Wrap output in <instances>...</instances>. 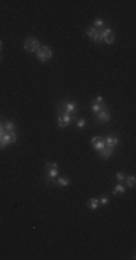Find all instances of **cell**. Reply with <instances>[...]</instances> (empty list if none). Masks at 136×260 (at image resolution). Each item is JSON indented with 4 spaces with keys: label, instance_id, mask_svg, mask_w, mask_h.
<instances>
[{
    "label": "cell",
    "instance_id": "1",
    "mask_svg": "<svg viewBox=\"0 0 136 260\" xmlns=\"http://www.w3.org/2000/svg\"><path fill=\"white\" fill-rule=\"evenodd\" d=\"M23 48H25L28 52L36 54V52L39 51V48H41V43H39V41L36 38H34V36H29V38L25 39V42H23Z\"/></svg>",
    "mask_w": 136,
    "mask_h": 260
},
{
    "label": "cell",
    "instance_id": "2",
    "mask_svg": "<svg viewBox=\"0 0 136 260\" xmlns=\"http://www.w3.org/2000/svg\"><path fill=\"white\" fill-rule=\"evenodd\" d=\"M75 117H72V114L70 113H65V111H60V114H58V117H57V123H58V126L60 127H67L70 123L72 122Z\"/></svg>",
    "mask_w": 136,
    "mask_h": 260
},
{
    "label": "cell",
    "instance_id": "3",
    "mask_svg": "<svg viewBox=\"0 0 136 260\" xmlns=\"http://www.w3.org/2000/svg\"><path fill=\"white\" fill-rule=\"evenodd\" d=\"M36 58L39 59V61H42V62H45V61H48V59L52 58V49L49 48V46L43 45L39 48V51L36 52Z\"/></svg>",
    "mask_w": 136,
    "mask_h": 260
},
{
    "label": "cell",
    "instance_id": "4",
    "mask_svg": "<svg viewBox=\"0 0 136 260\" xmlns=\"http://www.w3.org/2000/svg\"><path fill=\"white\" fill-rule=\"evenodd\" d=\"M87 35H88V38L91 39V41H94V42H103L102 38H100V30L96 29V28H93V26H90L88 29H87Z\"/></svg>",
    "mask_w": 136,
    "mask_h": 260
},
{
    "label": "cell",
    "instance_id": "5",
    "mask_svg": "<svg viewBox=\"0 0 136 260\" xmlns=\"http://www.w3.org/2000/svg\"><path fill=\"white\" fill-rule=\"evenodd\" d=\"M47 176H48V182L49 184H55V179L60 176V168H48Z\"/></svg>",
    "mask_w": 136,
    "mask_h": 260
},
{
    "label": "cell",
    "instance_id": "6",
    "mask_svg": "<svg viewBox=\"0 0 136 260\" xmlns=\"http://www.w3.org/2000/svg\"><path fill=\"white\" fill-rule=\"evenodd\" d=\"M60 111H65V113H75L77 111V103H74V101H67V103H64L62 104V109H58Z\"/></svg>",
    "mask_w": 136,
    "mask_h": 260
},
{
    "label": "cell",
    "instance_id": "7",
    "mask_svg": "<svg viewBox=\"0 0 136 260\" xmlns=\"http://www.w3.org/2000/svg\"><path fill=\"white\" fill-rule=\"evenodd\" d=\"M91 146L96 149V150H102L103 147L106 146V143H104V139L103 137H100V136H96V137H93L91 139Z\"/></svg>",
    "mask_w": 136,
    "mask_h": 260
},
{
    "label": "cell",
    "instance_id": "8",
    "mask_svg": "<svg viewBox=\"0 0 136 260\" xmlns=\"http://www.w3.org/2000/svg\"><path fill=\"white\" fill-rule=\"evenodd\" d=\"M96 120H97V123H107V122H110V113H109L106 109L102 110L100 113L96 114Z\"/></svg>",
    "mask_w": 136,
    "mask_h": 260
},
{
    "label": "cell",
    "instance_id": "9",
    "mask_svg": "<svg viewBox=\"0 0 136 260\" xmlns=\"http://www.w3.org/2000/svg\"><path fill=\"white\" fill-rule=\"evenodd\" d=\"M0 139H2V140H3L6 145H10V143H15V142H16V133H15V132H10V133H9V132H6V133H4Z\"/></svg>",
    "mask_w": 136,
    "mask_h": 260
},
{
    "label": "cell",
    "instance_id": "10",
    "mask_svg": "<svg viewBox=\"0 0 136 260\" xmlns=\"http://www.w3.org/2000/svg\"><path fill=\"white\" fill-rule=\"evenodd\" d=\"M104 143H106L107 147H111V149H115L117 145H119V139L116 137V136H107L104 139Z\"/></svg>",
    "mask_w": 136,
    "mask_h": 260
},
{
    "label": "cell",
    "instance_id": "11",
    "mask_svg": "<svg viewBox=\"0 0 136 260\" xmlns=\"http://www.w3.org/2000/svg\"><path fill=\"white\" fill-rule=\"evenodd\" d=\"M111 155H113V149H111V147L104 146L102 150H100V156H102L103 159H109Z\"/></svg>",
    "mask_w": 136,
    "mask_h": 260
},
{
    "label": "cell",
    "instance_id": "12",
    "mask_svg": "<svg viewBox=\"0 0 136 260\" xmlns=\"http://www.w3.org/2000/svg\"><path fill=\"white\" fill-rule=\"evenodd\" d=\"M87 207H88L90 210L96 211L98 208V198H90L88 202H87Z\"/></svg>",
    "mask_w": 136,
    "mask_h": 260
},
{
    "label": "cell",
    "instance_id": "13",
    "mask_svg": "<svg viewBox=\"0 0 136 260\" xmlns=\"http://www.w3.org/2000/svg\"><path fill=\"white\" fill-rule=\"evenodd\" d=\"M57 185H61V186H67V185L71 184V181L68 179L67 176H58V179L55 181Z\"/></svg>",
    "mask_w": 136,
    "mask_h": 260
},
{
    "label": "cell",
    "instance_id": "14",
    "mask_svg": "<svg viewBox=\"0 0 136 260\" xmlns=\"http://www.w3.org/2000/svg\"><path fill=\"white\" fill-rule=\"evenodd\" d=\"M106 107H104V104H98V103H91V111H93L94 114H97V113H100L102 110H104Z\"/></svg>",
    "mask_w": 136,
    "mask_h": 260
},
{
    "label": "cell",
    "instance_id": "15",
    "mask_svg": "<svg viewBox=\"0 0 136 260\" xmlns=\"http://www.w3.org/2000/svg\"><path fill=\"white\" fill-rule=\"evenodd\" d=\"M126 181V185H128V188H135V184H136V179H135V175H126L125 178Z\"/></svg>",
    "mask_w": 136,
    "mask_h": 260
},
{
    "label": "cell",
    "instance_id": "16",
    "mask_svg": "<svg viewBox=\"0 0 136 260\" xmlns=\"http://www.w3.org/2000/svg\"><path fill=\"white\" fill-rule=\"evenodd\" d=\"M3 126H4V130L6 132H15V129H16V126H15V123L13 122H6V123H3Z\"/></svg>",
    "mask_w": 136,
    "mask_h": 260
},
{
    "label": "cell",
    "instance_id": "17",
    "mask_svg": "<svg viewBox=\"0 0 136 260\" xmlns=\"http://www.w3.org/2000/svg\"><path fill=\"white\" fill-rule=\"evenodd\" d=\"M125 191H126V188H125L123 185H122V184H117L115 186V189H113V194H115V195H117V194H120V195H122V194H125Z\"/></svg>",
    "mask_w": 136,
    "mask_h": 260
},
{
    "label": "cell",
    "instance_id": "18",
    "mask_svg": "<svg viewBox=\"0 0 136 260\" xmlns=\"http://www.w3.org/2000/svg\"><path fill=\"white\" fill-rule=\"evenodd\" d=\"M75 123H77V127H80V129H84L87 122H85V119L83 117H75Z\"/></svg>",
    "mask_w": 136,
    "mask_h": 260
},
{
    "label": "cell",
    "instance_id": "19",
    "mask_svg": "<svg viewBox=\"0 0 136 260\" xmlns=\"http://www.w3.org/2000/svg\"><path fill=\"white\" fill-rule=\"evenodd\" d=\"M93 28H96V29L104 28V20H103V19H96V20L93 22Z\"/></svg>",
    "mask_w": 136,
    "mask_h": 260
},
{
    "label": "cell",
    "instance_id": "20",
    "mask_svg": "<svg viewBox=\"0 0 136 260\" xmlns=\"http://www.w3.org/2000/svg\"><path fill=\"white\" fill-rule=\"evenodd\" d=\"M115 41H116L115 34H111V35H109L107 38H104V41H103V42H106V43H109V45H111V43H115Z\"/></svg>",
    "mask_w": 136,
    "mask_h": 260
},
{
    "label": "cell",
    "instance_id": "21",
    "mask_svg": "<svg viewBox=\"0 0 136 260\" xmlns=\"http://www.w3.org/2000/svg\"><path fill=\"white\" fill-rule=\"evenodd\" d=\"M98 204H103V205H107L109 204V198L106 195H102V197L98 198Z\"/></svg>",
    "mask_w": 136,
    "mask_h": 260
},
{
    "label": "cell",
    "instance_id": "22",
    "mask_svg": "<svg viewBox=\"0 0 136 260\" xmlns=\"http://www.w3.org/2000/svg\"><path fill=\"white\" fill-rule=\"evenodd\" d=\"M116 178H117V181H120V182H122V181H125L126 175H125L123 172H117V173H116Z\"/></svg>",
    "mask_w": 136,
    "mask_h": 260
},
{
    "label": "cell",
    "instance_id": "23",
    "mask_svg": "<svg viewBox=\"0 0 136 260\" xmlns=\"http://www.w3.org/2000/svg\"><path fill=\"white\" fill-rule=\"evenodd\" d=\"M45 165H47V166H45L47 169L48 168H58V164H55V162H47Z\"/></svg>",
    "mask_w": 136,
    "mask_h": 260
},
{
    "label": "cell",
    "instance_id": "24",
    "mask_svg": "<svg viewBox=\"0 0 136 260\" xmlns=\"http://www.w3.org/2000/svg\"><path fill=\"white\" fill-rule=\"evenodd\" d=\"M94 103H98V104H104V100H103L102 96H97L94 98Z\"/></svg>",
    "mask_w": 136,
    "mask_h": 260
},
{
    "label": "cell",
    "instance_id": "25",
    "mask_svg": "<svg viewBox=\"0 0 136 260\" xmlns=\"http://www.w3.org/2000/svg\"><path fill=\"white\" fill-rule=\"evenodd\" d=\"M4 133H6V130H4V126L2 124V123H0V137H2V136H3Z\"/></svg>",
    "mask_w": 136,
    "mask_h": 260
},
{
    "label": "cell",
    "instance_id": "26",
    "mask_svg": "<svg viewBox=\"0 0 136 260\" xmlns=\"http://www.w3.org/2000/svg\"><path fill=\"white\" fill-rule=\"evenodd\" d=\"M7 146V145H6V143L3 142V140H2V139H0V149H4V147Z\"/></svg>",
    "mask_w": 136,
    "mask_h": 260
},
{
    "label": "cell",
    "instance_id": "27",
    "mask_svg": "<svg viewBox=\"0 0 136 260\" xmlns=\"http://www.w3.org/2000/svg\"><path fill=\"white\" fill-rule=\"evenodd\" d=\"M2 48H3V43H2V41H0V51H2Z\"/></svg>",
    "mask_w": 136,
    "mask_h": 260
},
{
    "label": "cell",
    "instance_id": "28",
    "mask_svg": "<svg viewBox=\"0 0 136 260\" xmlns=\"http://www.w3.org/2000/svg\"><path fill=\"white\" fill-rule=\"evenodd\" d=\"M0 61H2V56H0Z\"/></svg>",
    "mask_w": 136,
    "mask_h": 260
}]
</instances>
